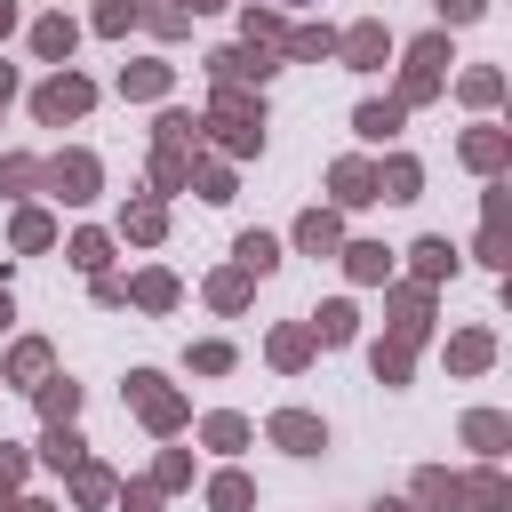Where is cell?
<instances>
[{"mask_svg": "<svg viewBox=\"0 0 512 512\" xmlns=\"http://www.w3.org/2000/svg\"><path fill=\"white\" fill-rule=\"evenodd\" d=\"M208 128L224 136V152H256V144H264V112H256L248 96H232V88L216 96V120H208Z\"/></svg>", "mask_w": 512, "mask_h": 512, "instance_id": "6da1fadb", "label": "cell"}, {"mask_svg": "<svg viewBox=\"0 0 512 512\" xmlns=\"http://www.w3.org/2000/svg\"><path fill=\"white\" fill-rule=\"evenodd\" d=\"M152 176H160V192H176V184L192 176V120H184V112L160 120V160H152Z\"/></svg>", "mask_w": 512, "mask_h": 512, "instance_id": "7a4b0ae2", "label": "cell"}, {"mask_svg": "<svg viewBox=\"0 0 512 512\" xmlns=\"http://www.w3.org/2000/svg\"><path fill=\"white\" fill-rule=\"evenodd\" d=\"M128 400H136V416H144L152 432H176V424H184V408H176V392H168V384H160L152 368H136V376H128Z\"/></svg>", "mask_w": 512, "mask_h": 512, "instance_id": "3957f363", "label": "cell"}, {"mask_svg": "<svg viewBox=\"0 0 512 512\" xmlns=\"http://www.w3.org/2000/svg\"><path fill=\"white\" fill-rule=\"evenodd\" d=\"M440 56H448V40H440V32L408 48V80H400V104H416V96H432V88H440Z\"/></svg>", "mask_w": 512, "mask_h": 512, "instance_id": "277c9868", "label": "cell"}, {"mask_svg": "<svg viewBox=\"0 0 512 512\" xmlns=\"http://www.w3.org/2000/svg\"><path fill=\"white\" fill-rule=\"evenodd\" d=\"M88 96H96V88L64 72V80H48V88L32 96V112H40V120H80V112H88Z\"/></svg>", "mask_w": 512, "mask_h": 512, "instance_id": "5b68a950", "label": "cell"}, {"mask_svg": "<svg viewBox=\"0 0 512 512\" xmlns=\"http://www.w3.org/2000/svg\"><path fill=\"white\" fill-rule=\"evenodd\" d=\"M208 72L232 88V80H264L272 64H264V48H216V56H208Z\"/></svg>", "mask_w": 512, "mask_h": 512, "instance_id": "8992f818", "label": "cell"}, {"mask_svg": "<svg viewBox=\"0 0 512 512\" xmlns=\"http://www.w3.org/2000/svg\"><path fill=\"white\" fill-rule=\"evenodd\" d=\"M328 184H336V200H344V208H368V200H376V168H360V160H336V168H328Z\"/></svg>", "mask_w": 512, "mask_h": 512, "instance_id": "52a82bcc", "label": "cell"}, {"mask_svg": "<svg viewBox=\"0 0 512 512\" xmlns=\"http://www.w3.org/2000/svg\"><path fill=\"white\" fill-rule=\"evenodd\" d=\"M272 440H280V448H296V456H312V448H320V416L280 408V416H272Z\"/></svg>", "mask_w": 512, "mask_h": 512, "instance_id": "ba28073f", "label": "cell"}, {"mask_svg": "<svg viewBox=\"0 0 512 512\" xmlns=\"http://www.w3.org/2000/svg\"><path fill=\"white\" fill-rule=\"evenodd\" d=\"M48 184H56L64 200H88V192H96V160H88V152H72V160H56V168H48Z\"/></svg>", "mask_w": 512, "mask_h": 512, "instance_id": "9c48e42d", "label": "cell"}, {"mask_svg": "<svg viewBox=\"0 0 512 512\" xmlns=\"http://www.w3.org/2000/svg\"><path fill=\"white\" fill-rule=\"evenodd\" d=\"M464 440H472L480 456H504V440H512V424H504L496 408H472V416H464Z\"/></svg>", "mask_w": 512, "mask_h": 512, "instance_id": "30bf717a", "label": "cell"}, {"mask_svg": "<svg viewBox=\"0 0 512 512\" xmlns=\"http://www.w3.org/2000/svg\"><path fill=\"white\" fill-rule=\"evenodd\" d=\"M504 152H512V144H504L496 128H472V136H464V160H472L480 176H496V168H504Z\"/></svg>", "mask_w": 512, "mask_h": 512, "instance_id": "8fae6325", "label": "cell"}, {"mask_svg": "<svg viewBox=\"0 0 512 512\" xmlns=\"http://www.w3.org/2000/svg\"><path fill=\"white\" fill-rule=\"evenodd\" d=\"M416 504H432V512H456V504H464V480H448V472H416Z\"/></svg>", "mask_w": 512, "mask_h": 512, "instance_id": "7c38bea8", "label": "cell"}, {"mask_svg": "<svg viewBox=\"0 0 512 512\" xmlns=\"http://www.w3.org/2000/svg\"><path fill=\"white\" fill-rule=\"evenodd\" d=\"M336 48H344L352 64H384V24H352V32L336 40Z\"/></svg>", "mask_w": 512, "mask_h": 512, "instance_id": "4fadbf2b", "label": "cell"}, {"mask_svg": "<svg viewBox=\"0 0 512 512\" xmlns=\"http://www.w3.org/2000/svg\"><path fill=\"white\" fill-rule=\"evenodd\" d=\"M392 312H400V320H392V336H408V344H416V336H424V312H432V304H424V288H400V296H392Z\"/></svg>", "mask_w": 512, "mask_h": 512, "instance_id": "5bb4252c", "label": "cell"}, {"mask_svg": "<svg viewBox=\"0 0 512 512\" xmlns=\"http://www.w3.org/2000/svg\"><path fill=\"white\" fill-rule=\"evenodd\" d=\"M488 360H496L488 328H472V336H456V344H448V368H464V376H472V368H488Z\"/></svg>", "mask_w": 512, "mask_h": 512, "instance_id": "9a60e30c", "label": "cell"}, {"mask_svg": "<svg viewBox=\"0 0 512 512\" xmlns=\"http://www.w3.org/2000/svg\"><path fill=\"white\" fill-rule=\"evenodd\" d=\"M464 504H480V512H504V504H512L504 472H472V480H464Z\"/></svg>", "mask_w": 512, "mask_h": 512, "instance_id": "2e32d148", "label": "cell"}, {"mask_svg": "<svg viewBox=\"0 0 512 512\" xmlns=\"http://www.w3.org/2000/svg\"><path fill=\"white\" fill-rule=\"evenodd\" d=\"M296 248H312V256H328V248H336V216H328V208H312V216L296 224Z\"/></svg>", "mask_w": 512, "mask_h": 512, "instance_id": "e0dca14e", "label": "cell"}, {"mask_svg": "<svg viewBox=\"0 0 512 512\" xmlns=\"http://www.w3.org/2000/svg\"><path fill=\"white\" fill-rule=\"evenodd\" d=\"M272 264H280V240H272V232H248V240H240V272H256V280H264Z\"/></svg>", "mask_w": 512, "mask_h": 512, "instance_id": "ac0fdd59", "label": "cell"}, {"mask_svg": "<svg viewBox=\"0 0 512 512\" xmlns=\"http://www.w3.org/2000/svg\"><path fill=\"white\" fill-rule=\"evenodd\" d=\"M456 272V248L448 240H416V280H448Z\"/></svg>", "mask_w": 512, "mask_h": 512, "instance_id": "d6986e66", "label": "cell"}, {"mask_svg": "<svg viewBox=\"0 0 512 512\" xmlns=\"http://www.w3.org/2000/svg\"><path fill=\"white\" fill-rule=\"evenodd\" d=\"M312 336L320 344H352V304H320L312 312Z\"/></svg>", "mask_w": 512, "mask_h": 512, "instance_id": "ffe728a7", "label": "cell"}, {"mask_svg": "<svg viewBox=\"0 0 512 512\" xmlns=\"http://www.w3.org/2000/svg\"><path fill=\"white\" fill-rule=\"evenodd\" d=\"M72 408H80V384H64V376L40 384V416H48V424H72Z\"/></svg>", "mask_w": 512, "mask_h": 512, "instance_id": "44dd1931", "label": "cell"}, {"mask_svg": "<svg viewBox=\"0 0 512 512\" xmlns=\"http://www.w3.org/2000/svg\"><path fill=\"white\" fill-rule=\"evenodd\" d=\"M376 200H416V160H392L376 176Z\"/></svg>", "mask_w": 512, "mask_h": 512, "instance_id": "7402d4cb", "label": "cell"}, {"mask_svg": "<svg viewBox=\"0 0 512 512\" xmlns=\"http://www.w3.org/2000/svg\"><path fill=\"white\" fill-rule=\"evenodd\" d=\"M344 264H352V280H384V272H392V256H384L376 240H360V248H344Z\"/></svg>", "mask_w": 512, "mask_h": 512, "instance_id": "603a6c76", "label": "cell"}, {"mask_svg": "<svg viewBox=\"0 0 512 512\" xmlns=\"http://www.w3.org/2000/svg\"><path fill=\"white\" fill-rule=\"evenodd\" d=\"M208 504H216V512H248V504H256V488H248L240 472H224V480L208 488Z\"/></svg>", "mask_w": 512, "mask_h": 512, "instance_id": "cb8c5ba5", "label": "cell"}, {"mask_svg": "<svg viewBox=\"0 0 512 512\" xmlns=\"http://www.w3.org/2000/svg\"><path fill=\"white\" fill-rule=\"evenodd\" d=\"M136 16H144L152 32H184V24H192V8H184V0H144Z\"/></svg>", "mask_w": 512, "mask_h": 512, "instance_id": "d4e9b609", "label": "cell"}, {"mask_svg": "<svg viewBox=\"0 0 512 512\" xmlns=\"http://www.w3.org/2000/svg\"><path fill=\"white\" fill-rule=\"evenodd\" d=\"M32 48H40V56H72V24H64V16L32 24Z\"/></svg>", "mask_w": 512, "mask_h": 512, "instance_id": "484cf974", "label": "cell"}, {"mask_svg": "<svg viewBox=\"0 0 512 512\" xmlns=\"http://www.w3.org/2000/svg\"><path fill=\"white\" fill-rule=\"evenodd\" d=\"M400 112H408L400 96H392V104H360V136H392V128H400Z\"/></svg>", "mask_w": 512, "mask_h": 512, "instance_id": "4316f807", "label": "cell"}, {"mask_svg": "<svg viewBox=\"0 0 512 512\" xmlns=\"http://www.w3.org/2000/svg\"><path fill=\"white\" fill-rule=\"evenodd\" d=\"M304 352H312V328H280V336H272V360H280V368H304Z\"/></svg>", "mask_w": 512, "mask_h": 512, "instance_id": "83f0119b", "label": "cell"}, {"mask_svg": "<svg viewBox=\"0 0 512 512\" xmlns=\"http://www.w3.org/2000/svg\"><path fill=\"white\" fill-rule=\"evenodd\" d=\"M40 456L64 472V464H80V440H72V424H48V440H40Z\"/></svg>", "mask_w": 512, "mask_h": 512, "instance_id": "f1b7e54d", "label": "cell"}, {"mask_svg": "<svg viewBox=\"0 0 512 512\" xmlns=\"http://www.w3.org/2000/svg\"><path fill=\"white\" fill-rule=\"evenodd\" d=\"M136 304L168 312V304H176V280H168V272H144V280H136Z\"/></svg>", "mask_w": 512, "mask_h": 512, "instance_id": "f546056e", "label": "cell"}, {"mask_svg": "<svg viewBox=\"0 0 512 512\" xmlns=\"http://www.w3.org/2000/svg\"><path fill=\"white\" fill-rule=\"evenodd\" d=\"M208 304H216V312H240V304H248V272H224V280L208 288Z\"/></svg>", "mask_w": 512, "mask_h": 512, "instance_id": "4dcf8cb0", "label": "cell"}, {"mask_svg": "<svg viewBox=\"0 0 512 512\" xmlns=\"http://www.w3.org/2000/svg\"><path fill=\"white\" fill-rule=\"evenodd\" d=\"M72 496H80V504H104V496H112V472L80 464V472H72Z\"/></svg>", "mask_w": 512, "mask_h": 512, "instance_id": "1f68e13d", "label": "cell"}, {"mask_svg": "<svg viewBox=\"0 0 512 512\" xmlns=\"http://www.w3.org/2000/svg\"><path fill=\"white\" fill-rule=\"evenodd\" d=\"M120 88H128V96H160V88H168V64H136Z\"/></svg>", "mask_w": 512, "mask_h": 512, "instance_id": "d6a6232c", "label": "cell"}, {"mask_svg": "<svg viewBox=\"0 0 512 512\" xmlns=\"http://www.w3.org/2000/svg\"><path fill=\"white\" fill-rule=\"evenodd\" d=\"M200 432H208V448H240V440H248V424H240V416H208Z\"/></svg>", "mask_w": 512, "mask_h": 512, "instance_id": "836d02e7", "label": "cell"}, {"mask_svg": "<svg viewBox=\"0 0 512 512\" xmlns=\"http://www.w3.org/2000/svg\"><path fill=\"white\" fill-rule=\"evenodd\" d=\"M128 232H136V240H160V200H136V208H128Z\"/></svg>", "mask_w": 512, "mask_h": 512, "instance_id": "e575fe53", "label": "cell"}, {"mask_svg": "<svg viewBox=\"0 0 512 512\" xmlns=\"http://www.w3.org/2000/svg\"><path fill=\"white\" fill-rule=\"evenodd\" d=\"M16 248H48V216H40V208L16 216Z\"/></svg>", "mask_w": 512, "mask_h": 512, "instance_id": "d590c367", "label": "cell"}, {"mask_svg": "<svg viewBox=\"0 0 512 512\" xmlns=\"http://www.w3.org/2000/svg\"><path fill=\"white\" fill-rule=\"evenodd\" d=\"M72 264H80V272H104V232H80V240H72Z\"/></svg>", "mask_w": 512, "mask_h": 512, "instance_id": "8d00e7d4", "label": "cell"}, {"mask_svg": "<svg viewBox=\"0 0 512 512\" xmlns=\"http://www.w3.org/2000/svg\"><path fill=\"white\" fill-rule=\"evenodd\" d=\"M40 368H48V344H16L8 352V376H40Z\"/></svg>", "mask_w": 512, "mask_h": 512, "instance_id": "74e56055", "label": "cell"}, {"mask_svg": "<svg viewBox=\"0 0 512 512\" xmlns=\"http://www.w3.org/2000/svg\"><path fill=\"white\" fill-rule=\"evenodd\" d=\"M136 24V0H104V16H96V32H128Z\"/></svg>", "mask_w": 512, "mask_h": 512, "instance_id": "f35d334b", "label": "cell"}, {"mask_svg": "<svg viewBox=\"0 0 512 512\" xmlns=\"http://www.w3.org/2000/svg\"><path fill=\"white\" fill-rule=\"evenodd\" d=\"M336 32H288V56H328Z\"/></svg>", "mask_w": 512, "mask_h": 512, "instance_id": "ab89813d", "label": "cell"}, {"mask_svg": "<svg viewBox=\"0 0 512 512\" xmlns=\"http://www.w3.org/2000/svg\"><path fill=\"white\" fill-rule=\"evenodd\" d=\"M464 96H472V104H496L504 80H496V72H464Z\"/></svg>", "mask_w": 512, "mask_h": 512, "instance_id": "60d3db41", "label": "cell"}, {"mask_svg": "<svg viewBox=\"0 0 512 512\" xmlns=\"http://www.w3.org/2000/svg\"><path fill=\"white\" fill-rule=\"evenodd\" d=\"M16 472H24V448H8V440H0V488H16Z\"/></svg>", "mask_w": 512, "mask_h": 512, "instance_id": "b9f144b4", "label": "cell"}, {"mask_svg": "<svg viewBox=\"0 0 512 512\" xmlns=\"http://www.w3.org/2000/svg\"><path fill=\"white\" fill-rule=\"evenodd\" d=\"M480 8H488V0H440V16H448V24H472Z\"/></svg>", "mask_w": 512, "mask_h": 512, "instance_id": "7bdbcfd3", "label": "cell"}, {"mask_svg": "<svg viewBox=\"0 0 512 512\" xmlns=\"http://www.w3.org/2000/svg\"><path fill=\"white\" fill-rule=\"evenodd\" d=\"M8 88H16V72H8V64H0V104H8Z\"/></svg>", "mask_w": 512, "mask_h": 512, "instance_id": "ee69618b", "label": "cell"}, {"mask_svg": "<svg viewBox=\"0 0 512 512\" xmlns=\"http://www.w3.org/2000/svg\"><path fill=\"white\" fill-rule=\"evenodd\" d=\"M0 512H16V488H0Z\"/></svg>", "mask_w": 512, "mask_h": 512, "instance_id": "f6af8a7d", "label": "cell"}, {"mask_svg": "<svg viewBox=\"0 0 512 512\" xmlns=\"http://www.w3.org/2000/svg\"><path fill=\"white\" fill-rule=\"evenodd\" d=\"M8 24H16V8H8V0H0V32H8Z\"/></svg>", "mask_w": 512, "mask_h": 512, "instance_id": "bcb514c9", "label": "cell"}, {"mask_svg": "<svg viewBox=\"0 0 512 512\" xmlns=\"http://www.w3.org/2000/svg\"><path fill=\"white\" fill-rule=\"evenodd\" d=\"M184 8H224V0H184Z\"/></svg>", "mask_w": 512, "mask_h": 512, "instance_id": "7dc6e473", "label": "cell"}, {"mask_svg": "<svg viewBox=\"0 0 512 512\" xmlns=\"http://www.w3.org/2000/svg\"><path fill=\"white\" fill-rule=\"evenodd\" d=\"M376 512H408V504H376Z\"/></svg>", "mask_w": 512, "mask_h": 512, "instance_id": "c3c4849f", "label": "cell"}, {"mask_svg": "<svg viewBox=\"0 0 512 512\" xmlns=\"http://www.w3.org/2000/svg\"><path fill=\"white\" fill-rule=\"evenodd\" d=\"M0 328H8V296H0Z\"/></svg>", "mask_w": 512, "mask_h": 512, "instance_id": "681fc988", "label": "cell"}, {"mask_svg": "<svg viewBox=\"0 0 512 512\" xmlns=\"http://www.w3.org/2000/svg\"><path fill=\"white\" fill-rule=\"evenodd\" d=\"M24 512H48V504H24Z\"/></svg>", "mask_w": 512, "mask_h": 512, "instance_id": "f907efd6", "label": "cell"}, {"mask_svg": "<svg viewBox=\"0 0 512 512\" xmlns=\"http://www.w3.org/2000/svg\"><path fill=\"white\" fill-rule=\"evenodd\" d=\"M288 8H296V0H288Z\"/></svg>", "mask_w": 512, "mask_h": 512, "instance_id": "816d5d0a", "label": "cell"}]
</instances>
